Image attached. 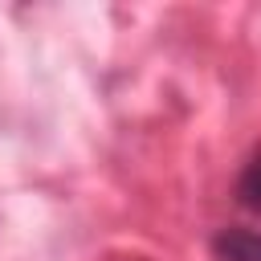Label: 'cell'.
<instances>
[{"instance_id":"obj_1","label":"cell","mask_w":261,"mask_h":261,"mask_svg":"<svg viewBox=\"0 0 261 261\" xmlns=\"http://www.w3.org/2000/svg\"><path fill=\"white\" fill-rule=\"evenodd\" d=\"M212 257L216 261H261V228H241L228 224L212 237Z\"/></svg>"},{"instance_id":"obj_2","label":"cell","mask_w":261,"mask_h":261,"mask_svg":"<svg viewBox=\"0 0 261 261\" xmlns=\"http://www.w3.org/2000/svg\"><path fill=\"white\" fill-rule=\"evenodd\" d=\"M237 204L245 212H257L261 216V147L245 159V167L237 175Z\"/></svg>"}]
</instances>
